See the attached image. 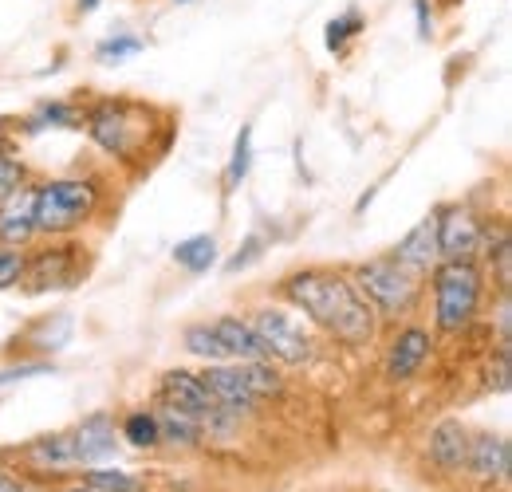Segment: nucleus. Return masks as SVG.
Segmentation results:
<instances>
[{
  "label": "nucleus",
  "instance_id": "2eb2a0df",
  "mask_svg": "<svg viewBox=\"0 0 512 492\" xmlns=\"http://www.w3.org/2000/svg\"><path fill=\"white\" fill-rule=\"evenodd\" d=\"M32 197H36V185H24L16 197H8V201L0 205V245L24 248L32 237H36Z\"/></svg>",
  "mask_w": 512,
  "mask_h": 492
},
{
  "label": "nucleus",
  "instance_id": "bb28decb",
  "mask_svg": "<svg viewBox=\"0 0 512 492\" xmlns=\"http://www.w3.org/2000/svg\"><path fill=\"white\" fill-rule=\"evenodd\" d=\"M249 170H253V126H241V134H237V142H233V162H229L225 182L241 185L249 178Z\"/></svg>",
  "mask_w": 512,
  "mask_h": 492
},
{
  "label": "nucleus",
  "instance_id": "dca6fc26",
  "mask_svg": "<svg viewBox=\"0 0 512 492\" xmlns=\"http://www.w3.org/2000/svg\"><path fill=\"white\" fill-rule=\"evenodd\" d=\"M75 457H79V465H99V461H107L111 453H115V422L107 418V414H91L87 422H79L75 430Z\"/></svg>",
  "mask_w": 512,
  "mask_h": 492
},
{
  "label": "nucleus",
  "instance_id": "412c9836",
  "mask_svg": "<svg viewBox=\"0 0 512 492\" xmlns=\"http://www.w3.org/2000/svg\"><path fill=\"white\" fill-rule=\"evenodd\" d=\"M79 123H83V107L79 103H40L24 119V130L28 134H40V130H71V126Z\"/></svg>",
  "mask_w": 512,
  "mask_h": 492
},
{
  "label": "nucleus",
  "instance_id": "473e14b6",
  "mask_svg": "<svg viewBox=\"0 0 512 492\" xmlns=\"http://www.w3.org/2000/svg\"><path fill=\"white\" fill-rule=\"evenodd\" d=\"M414 16H418V36L430 40L434 36V20H430V0H414Z\"/></svg>",
  "mask_w": 512,
  "mask_h": 492
},
{
  "label": "nucleus",
  "instance_id": "f3484780",
  "mask_svg": "<svg viewBox=\"0 0 512 492\" xmlns=\"http://www.w3.org/2000/svg\"><path fill=\"white\" fill-rule=\"evenodd\" d=\"M209 327L217 331V339H221L225 355H233V359H241V363L268 359V355H264L260 335L253 331V323H245V319H237V315H221V319H217V323H209Z\"/></svg>",
  "mask_w": 512,
  "mask_h": 492
},
{
  "label": "nucleus",
  "instance_id": "39448f33",
  "mask_svg": "<svg viewBox=\"0 0 512 492\" xmlns=\"http://www.w3.org/2000/svg\"><path fill=\"white\" fill-rule=\"evenodd\" d=\"M351 284L359 288V296L375 308V315H383V319H402V315H410V311L418 308V292H422L418 276H414L410 268H402L394 256L363 260V264L355 268V280H351Z\"/></svg>",
  "mask_w": 512,
  "mask_h": 492
},
{
  "label": "nucleus",
  "instance_id": "9b49d317",
  "mask_svg": "<svg viewBox=\"0 0 512 492\" xmlns=\"http://www.w3.org/2000/svg\"><path fill=\"white\" fill-rule=\"evenodd\" d=\"M197 378H201V386L209 390V398H213L229 418H241V414H253L256 410V394H253V386H249L245 363H237V367H205Z\"/></svg>",
  "mask_w": 512,
  "mask_h": 492
},
{
  "label": "nucleus",
  "instance_id": "c9c22d12",
  "mask_svg": "<svg viewBox=\"0 0 512 492\" xmlns=\"http://www.w3.org/2000/svg\"><path fill=\"white\" fill-rule=\"evenodd\" d=\"M67 492H91L87 485H75V489H67Z\"/></svg>",
  "mask_w": 512,
  "mask_h": 492
},
{
  "label": "nucleus",
  "instance_id": "4be33fe9",
  "mask_svg": "<svg viewBox=\"0 0 512 492\" xmlns=\"http://www.w3.org/2000/svg\"><path fill=\"white\" fill-rule=\"evenodd\" d=\"M174 260L186 268V272H209L213 260H217V241L213 237H190L174 248Z\"/></svg>",
  "mask_w": 512,
  "mask_h": 492
},
{
  "label": "nucleus",
  "instance_id": "a878e982",
  "mask_svg": "<svg viewBox=\"0 0 512 492\" xmlns=\"http://www.w3.org/2000/svg\"><path fill=\"white\" fill-rule=\"evenodd\" d=\"M359 32H363V12H359V8H347L343 16H335V20L327 24V48H331V52H343Z\"/></svg>",
  "mask_w": 512,
  "mask_h": 492
},
{
  "label": "nucleus",
  "instance_id": "5701e85b",
  "mask_svg": "<svg viewBox=\"0 0 512 492\" xmlns=\"http://www.w3.org/2000/svg\"><path fill=\"white\" fill-rule=\"evenodd\" d=\"M182 343H186V351L197 355V359H209V363L229 359V355H225V347H221V339H217V331H213L209 323H193V327H186Z\"/></svg>",
  "mask_w": 512,
  "mask_h": 492
},
{
  "label": "nucleus",
  "instance_id": "c756f323",
  "mask_svg": "<svg viewBox=\"0 0 512 492\" xmlns=\"http://www.w3.org/2000/svg\"><path fill=\"white\" fill-rule=\"evenodd\" d=\"M24 252L12 245H0V292L4 288H16L20 284V276H24Z\"/></svg>",
  "mask_w": 512,
  "mask_h": 492
},
{
  "label": "nucleus",
  "instance_id": "393cba45",
  "mask_svg": "<svg viewBox=\"0 0 512 492\" xmlns=\"http://www.w3.org/2000/svg\"><path fill=\"white\" fill-rule=\"evenodd\" d=\"M83 485L91 492H142V481L134 473H123V469H91L83 477Z\"/></svg>",
  "mask_w": 512,
  "mask_h": 492
},
{
  "label": "nucleus",
  "instance_id": "2f4dec72",
  "mask_svg": "<svg viewBox=\"0 0 512 492\" xmlns=\"http://www.w3.org/2000/svg\"><path fill=\"white\" fill-rule=\"evenodd\" d=\"M36 374H52V363H24V367L0 370V386L4 382H16V378H36Z\"/></svg>",
  "mask_w": 512,
  "mask_h": 492
},
{
  "label": "nucleus",
  "instance_id": "6e6552de",
  "mask_svg": "<svg viewBox=\"0 0 512 492\" xmlns=\"http://www.w3.org/2000/svg\"><path fill=\"white\" fill-rule=\"evenodd\" d=\"M162 402L174 406V410H186V414L201 418V422H213V426L233 422V418L209 398V390L201 386V378L190 374V370H166V374H162Z\"/></svg>",
  "mask_w": 512,
  "mask_h": 492
},
{
  "label": "nucleus",
  "instance_id": "4468645a",
  "mask_svg": "<svg viewBox=\"0 0 512 492\" xmlns=\"http://www.w3.org/2000/svg\"><path fill=\"white\" fill-rule=\"evenodd\" d=\"M402 268H410L414 276H422V272H430L434 264H438V221L434 217H426V221H418L398 245L390 252Z\"/></svg>",
  "mask_w": 512,
  "mask_h": 492
},
{
  "label": "nucleus",
  "instance_id": "f8f14e48",
  "mask_svg": "<svg viewBox=\"0 0 512 492\" xmlns=\"http://www.w3.org/2000/svg\"><path fill=\"white\" fill-rule=\"evenodd\" d=\"M430 347H434V339H430L426 327H402L394 335L390 351H386V382H410L418 370L426 367Z\"/></svg>",
  "mask_w": 512,
  "mask_h": 492
},
{
  "label": "nucleus",
  "instance_id": "6ab92c4d",
  "mask_svg": "<svg viewBox=\"0 0 512 492\" xmlns=\"http://www.w3.org/2000/svg\"><path fill=\"white\" fill-rule=\"evenodd\" d=\"M24 457H28L32 465H40V469H71V465H79V457H75V437H71V430H67V433H52V437H40V441H32V445L24 449Z\"/></svg>",
  "mask_w": 512,
  "mask_h": 492
},
{
  "label": "nucleus",
  "instance_id": "f704fd0d",
  "mask_svg": "<svg viewBox=\"0 0 512 492\" xmlns=\"http://www.w3.org/2000/svg\"><path fill=\"white\" fill-rule=\"evenodd\" d=\"M95 8H99V0H79V16L83 12H95Z\"/></svg>",
  "mask_w": 512,
  "mask_h": 492
},
{
  "label": "nucleus",
  "instance_id": "1a4fd4ad",
  "mask_svg": "<svg viewBox=\"0 0 512 492\" xmlns=\"http://www.w3.org/2000/svg\"><path fill=\"white\" fill-rule=\"evenodd\" d=\"M465 469L477 485H505L512 473V445L501 433H469Z\"/></svg>",
  "mask_w": 512,
  "mask_h": 492
},
{
  "label": "nucleus",
  "instance_id": "72a5a7b5",
  "mask_svg": "<svg viewBox=\"0 0 512 492\" xmlns=\"http://www.w3.org/2000/svg\"><path fill=\"white\" fill-rule=\"evenodd\" d=\"M0 492H24V485H20L16 477H8V473L0 469Z\"/></svg>",
  "mask_w": 512,
  "mask_h": 492
},
{
  "label": "nucleus",
  "instance_id": "f03ea898",
  "mask_svg": "<svg viewBox=\"0 0 512 492\" xmlns=\"http://www.w3.org/2000/svg\"><path fill=\"white\" fill-rule=\"evenodd\" d=\"M83 126L99 150L127 166H146L150 158L166 154L174 138V123L158 107L138 99H95L91 107H83Z\"/></svg>",
  "mask_w": 512,
  "mask_h": 492
},
{
  "label": "nucleus",
  "instance_id": "7c9ffc66",
  "mask_svg": "<svg viewBox=\"0 0 512 492\" xmlns=\"http://www.w3.org/2000/svg\"><path fill=\"white\" fill-rule=\"evenodd\" d=\"M260 248H264V237H256V233H253V237L241 245V252H237L229 264H225V272H241V268H249L253 260H260Z\"/></svg>",
  "mask_w": 512,
  "mask_h": 492
},
{
  "label": "nucleus",
  "instance_id": "f257e3e1",
  "mask_svg": "<svg viewBox=\"0 0 512 492\" xmlns=\"http://www.w3.org/2000/svg\"><path fill=\"white\" fill-rule=\"evenodd\" d=\"M284 300L296 304L316 327H323L331 339L347 343V347H367L375 339L379 315L375 308L359 296V288L343 276V272H327V268H304L292 272L280 284Z\"/></svg>",
  "mask_w": 512,
  "mask_h": 492
},
{
  "label": "nucleus",
  "instance_id": "20e7f679",
  "mask_svg": "<svg viewBox=\"0 0 512 492\" xmlns=\"http://www.w3.org/2000/svg\"><path fill=\"white\" fill-rule=\"evenodd\" d=\"M32 213H36V233L71 237L99 213V185L91 178H52L36 185Z\"/></svg>",
  "mask_w": 512,
  "mask_h": 492
},
{
  "label": "nucleus",
  "instance_id": "7ed1b4c3",
  "mask_svg": "<svg viewBox=\"0 0 512 492\" xmlns=\"http://www.w3.org/2000/svg\"><path fill=\"white\" fill-rule=\"evenodd\" d=\"M485 296V276L477 260H438L434 264V327L438 335H461L473 327Z\"/></svg>",
  "mask_w": 512,
  "mask_h": 492
},
{
  "label": "nucleus",
  "instance_id": "0eeeda50",
  "mask_svg": "<svg viewBox=\"0 0 512 492\" xmlns=\"http://www.w3.org/2000/svg\"><path fill=\"white\" fill-rule=\"evenodd\" d=\"M253 331L260 335V343H264V355H268V359H276V363L304 367V363H312V355H316L312 339L296 327V319H292L288 311L260 308L253 315Z\"/></svg>",
  "mask_w": 512,
  "mask_h": 492
},
{
  "label": "nucleus",
  "instance_id": "cd10ccee",
  "mask_svg": "<svg viewBox=\"0 0 512 492\" xmlns=\"http://www.w3.org/2000/svg\"><path fill=\"white\" fill-rule=\"evenodd\" d=\"M24 185H28V170H24V162H20V158H12L8 150H0V205H4L8 197H16Z\"/></svg>",
  "mask_w": 512,
  "mask_h": 492
},
{
  "label": "nucleus",
  "instance_id": "a211bd4d",
  "mask_svg": "<svg viewBox=\"0 0 512 492\" xmlns=\"http://www.w3.org/2000/svg\"><path fill=\"white\" fill-rule=\"evenodd\" d=\"M477 256H485V260H489V268H493V276H497L501 296H509V288H512V237H509V225H505V221H501L497 229H493V225H485V229H481V248H477Z\"/></svg>",
  "mask_w": 512,
  "mask_h": 492
},
{
  "label": "nucleus",
  "instance_id": "423d86ee",
  "mask_svg": "<svg viewBox=\"0 0 512 492\" xmlns=\"http://www.w3.org/2000/svg\"><path fill=\"white\" fill-rule=\"evenodd\" d=\"M87 276V248L79 241H56V245L32 252V260H24V296H44V292H67L75 284H83Z\"/></svg>",
  "mask_w": 512,
  "mask_h": 492
},
{
  "label": "nucleus",
  "instance_id": "b1692460",
  "mask_svg": "<svg viewBox=\"0 0 512 492\" xmlns=\"http://www.w3.org/2000/svg\"><path fill=\"white\" fill-rule=\"evenodd\" d=\"M123 441L134 449H154L158 445V418L154 410H134L123 418Z\"/></svg>",
  "mask_w": 512,
  "mask_h": 492
},
{
  "label": "nucleus",
  "instance_id": "c85d7f7f",
  "mask_svg": "<svg viewBox=\"0 0 512 492\" xmlns=\"http://www.w3.org/2000/svg\"><path fill=\"white\" fill-rule=\"evenodd\" d=\"M134 52H142V40L138 36H115V40H103L99 48H95V60L99 63H119L134 56Z\"/></svg>",
  "mask_w": 512,
  "mask_h": 492
},
{
  "label": "nucleus",
  "instance_id": "aec40b11",
  "mask_svg": "<svg viewBox=\"0 0 512 492\" xmlns=\"http://www.w3.org/2000/svg\"><path fill=\"white\" fill-rule=\"evenodd\" d=\"M158 418V441H170V445H197L201 433H205V422L193 418L186 410H174L162 402V410H154Z\"/></svg>",
  "mask_w": 512,
  "mask_h": 492
},
{
  "label": "nucleus",
  "instance_id": "ddd939ff",
  "mask_svg": "<svg viewBox=\"0 0 512 492\" xmlns=\"http://www.w3.org/2000/svg\"><path fill=\"white\" fill-rule=\"evenodd\" d=\"M426 453L434 461V469H442L446 477L461 473L465 469V453H469V430L457 422V418H446L438 422L430 437H426Z\"/></svg>",
  "mask_w": 512,
  "mask_h": 492
},
{
  "label": "nucleus",
  "instance_id": "9d476101",
  "mask_svg": "<svg viewBox=\"0 0 512 492\" xmlns=\"http://www.w3.org/2000/svg\"><path fill=\"white\" fill-rule=\"evenodd\" d=\"M434 221H438V260H477L485 225L465 205L434 213Z\"/></svg>",
  "mask_w": 512,
  "mask_h": 492
}]
</instances>
